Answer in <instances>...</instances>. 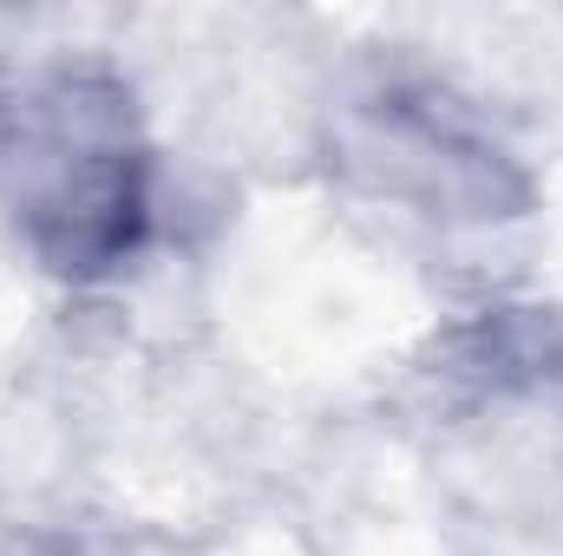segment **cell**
<instances>
[{
  "instance_id": "cell-1",
  "label": "cell",
  "mask_w": 563,
  "mask_h": 556,
  "mask_svg": "<svg viewBox=\"0 0 563 556\" xmlns=\"http://www.w3.org/2000/svg\"><path fill=\"white\" fill-rule=\"evenodd\" d=\"M0 203L53 276H112L151 216L132 92L79 59L0 73Z\"/></svg>"
}]
</instances>
